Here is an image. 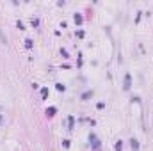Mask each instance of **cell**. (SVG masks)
Wrapping results in <instances>:
<instances>
[{
  "label": "cell",
  "instance_id": "cell-1",
  "mask_svg": "<svg viewBox=\"0 0 153 151\" xmlns=\"http://www.w3.org/2000/svg\"><path fill=\"white\" fill-rule=\"evenodd\" d=\"M123 87H125V91H128V89L132 87V76H130V73L125 75V85H123Z\"/></svg>",
  "mask_w": 153,
  "mask_h": 151
},
{
  "label": "cell",
  "instance_id": "cell-2",
  "mask_svg": "<svg viewBox=\"0 0 153 151\" xmlns=\"http://www.w3.org/2000/svg\"><path fill=\"white\" fill-rule=\"evenodd\" d=\"M89 140H91V142H93V147H94V149H98V147H100V142H98V139H96V137L93 135V133H91V135H89Z\"/></svg>",
  "mask_w": 153,
  "mask_h": 151
},
{
  "label": "cell",
  "instance_id": "cell-3",
  "mask_svg": "<svg viewBox=\"0 0 153 151\" xmlns=\"http://www.w3.org/2000/svg\"><path fill=\"white\" fill-rule=\"evenodd\" d=\"M55 112H57V108H55V107H50V108H46V115H48V117L55 115Z\"/></svg>",
  "mask_w": 153,
  "mask_h": 151
},
{
  "label": "cell",
  "instance_id": "cell-4",
  "mask_svg": "<svg viewBox=\"0 0 153 151\" xmlns=\"http://www.w3.org/2000/svg\"><path fill=\"white\" fill-rule=\"evenodd\" d=\"M130 146H132V149H133V151H139V142H137L135 139L130 140Z\"/></svg>",
  "mask_w": 153,
  "mask_h": 151
},
{
  "label": "cell",
  "instance_id": "cell-5",
  "mask_svg": "<svg viewBox=\"0 0 153 151\" xmlns=\"http://www.w3.org/2000/svg\"><path fill=\"white\" fill-rule=\"evenodd\" d=\"M73 20H75V23H76V25H82V21H84V18H82L80 14H75V16H73Z\"/></svg>",
  "mask_w": 153,
  "mask_h": 151
},
{
  "label": "cell",
  "instance_id": "cell-6",
  "mask_svg": "<svg viewBox=\"0 0 153 151\" xmlns=\"http://www.w3.org/2000/svg\"><path fill=\"white\" fill-rule=\"evenodd\" d=\"M68 126H69V130H73V126H75V117H73V115L68 117Z\"/></svg>",
  "mask_w": 153,
  "mask_h": 151
},
{
  "label": "cell",
  "instance_id": "cell-7",
  "mask_svg": "<svg viewBox=\"0 0 153 151\" xmlns=\"http://www.w3.org/2000/svg\"><path fill=\"white\" fill-rule=\"evenodd\" d=\"M46 96H48V89L43 87V89H41V99H46Z\"/></svg>",
  "mask_w": 153,
  "mask_h": 151
},
{
  "label": "cell",
  "instance_id": "cell-8",
  "mask_svg": "<svg viewBox=\"0 0 153 151\" xmlns=\"http://www.w3.org/2000/svg\"><path fill=\"white\" fill-rule=\"evenodd\" d=\"M34 46V43H32V39H25V48H28V50H30V48Z\"/></svg>",
  "mask_w": 153,
  "mask_h": 151
},
{
  "label": "cell",
  "instance_id": "cell-9",
  "mask_svg": "<svg viewBox=\"0 0 153 151\" xmlns=\"http://www.w3.org/2000/svg\"><path fill=\"white\" fill-rule=\"evenodd\" d=\"M30 23H32V27H34V28L39 27V20H37V18H32V21H30Z\"/></svg>",
  "mask_w": 153,
  "mask_h": 151
},
{
  "label": "cell",
  "instance_id": "cell-10",
  "mask_svg": "<svg viewBox=\"0 0 153 151\" xmlns=\"http://www.w3.org/2000/svg\"><path fill=\"white\" fill-rule=\"evenodd\" d=\"M123 149V142L121 140H117V144H116V151H121Z\"/></svg>",
  "mask_w": 153,
  "mask_h": 151
},
{
  "label": "cell",
  "instance_id": "cell-11",
  "mask_svg": "<svg viewBox=\"0 0 153 151\" xmlns=\"http://www.w3.org/2000/svg\"><path fill=\"white\" fill-rule=\"evenodd\" d=\"M89 96H93V92H91V91H87V92H84V94H82V98H89Z\"/></svg>",
  "mask_w": 153,
  "mask_h": 151
},
{
  "label": "cell",
  "instance_id": "cell-12",
  "mask_svg": "<svg viewBox=\"0 0 153 151\" xmlns=\"http://www.w3.org/2000/svg\"><path fill=\"white\" fill-rule=\"evenodd\" d=\"M60 55H62V57H66V59H68V52H66L64 48H60Z\"/></svg>",
  "mask_w": 153,
  "mask_h": 151
},
{
  "label": "cell",
  "instance_id": "cell-13",
  "mask_svg": "<svg viewBox=\"0 0 153 151\" xmlns=\"http://www.w3.org/2000/svg\"><path fill=\"white\" fill-rule=\"evenodd\" d=\"M64 89H66V87L62 85V83H57V91H64Z\"/></svg>",
  "mask_w": 153,
  "mask_h": 151
}]
</instances>
